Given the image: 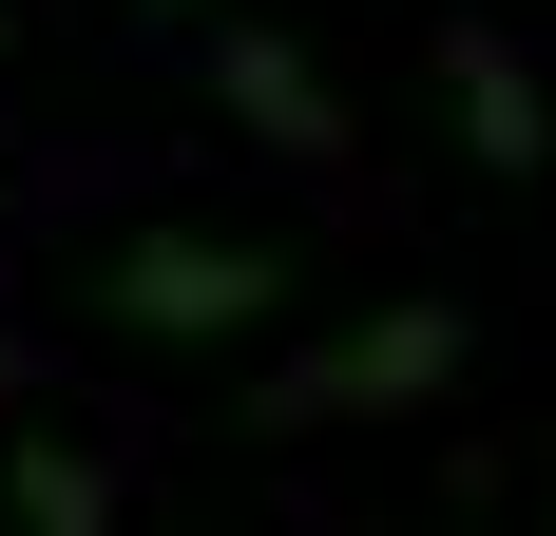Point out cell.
<instances>
[{"label": "cell", "mask_w": 556, "mask_h": 536, "mask_svg": "<svg viewBox=\"0 0 556 536\" xmlns=\"http://www.w3.org/2000/svg\"><path fill=\"white\" fill-rule=\"evenodd\" d=\"M212 115L269 135L288 173H345V97H327V58L288 39V20H230V39H212Z\"/></svg>", "instance_id": "3"}, {"label": "cell", "mask_w": 556, "mask_h": 536, "mask_svg": "<svg viewBox=\"0 0 556 536\" xmlns=\"http://www.w3.org/2000/svg\"><path fill=\"white\" fill-rule=\"evenodd\" d=\"M0 498H20V536H115V480H97L58 422H20V441H0Z\"/></svg>", "instance_id": "5"}, {"label": "cell", "mask_w": 556, "mask_h": 536, "mask_svg": "<svg viewBox=\"0 0 556 536\" xmlns=\"http://www.w3.org/2000/svg\"><path fill=\"white\" fill-rule=\"evenodd\" d=\"M422 77H442V135H460L480 173H556V97H538V58H518L500 20H442Z\"/></svg>", "instance_id": "4"}, {"label": "cell", "mask_w": 556, "mask_h": 536, "mask_svg": "<svg viewBox=\"0 0 556 536\" xmlns=\"http://www.w3.org/2000/svg\"><path fill=\"white\" fill-rule=\"evenodd\" d=\"M288 288H307V250H269V230H135V250H97L77 307L115 345H230V326H288Z\"/></svg>", "instance_id": "1"}, {"label": "cell", "mask_w": 556, "mask_h": 536, "mask_svg": "<svg viewBox=\"0 0 556 536\" xmlns=\"http://www.w3.org/2000/svg\"><path fill=\"white\" fill-rule=\"evenodd\" d=\"M135 20H212V0H135Z\"/></svg>", "instance_id": "6"}, {"label": "cell", "mask_w": 556, "mask_h": 536, "mask_svg": "<svg viewBox=\"0 0 556 536\" xmlns=\"http://www.w3.org/2000/svg\"><path fill=\"white\" fill-rule=\"evenodd\" d=\"M460 345H480V326L442 307V288H403V307H365V326H327V345H288L269 383H250V422H384V403H442L460 383Z\"/></svg>", "instance_id": "2"}]
</instances>
